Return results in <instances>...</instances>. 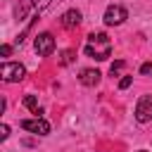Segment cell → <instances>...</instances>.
Returning <instances> with one entry per match:
<instances>
[{"instance_id":"6da1fadb","label":"cell","mask_w":152,"mask_h":152,"mask_svg":"<svg viewBox=\"0 0 152 152\" xmlns=\"http://www.w3.org/2000/svg\"><path fill=\"white\" fill-rule=\"evenodd\" d=\"M88 57L97 59V62H104L109 55H112V40L107 38V33L97 31V33H90L88 36V43H86V50H83Z\"/></svg>"},{"instance_id":"7a4b0ae2","label":"cell","mask_w":152,"mask_h":152,"mask_svg":"<svg viewBox=\"0 0 152 152\" xmlns=\"http://www.w3.org/2000/svg\"><path fill=\"white\" fill-rule=\"evenodd\" d=\"M0 76H2L5 83H14V81H21V78L26 76V69H24V64H19V62H5V64L0 66Z\"/></svg>"},{"instance_id":"3957f363","label":"cell","mask_w":152,"mask_h":152,"mask_svg":"<svg viewBox=\"0 0 152 152\" xmlns=\"http://www.w3.org/2000/svg\"><path fill=\"white\" fill-rule=\"evenodd\" d=\"M104 24L107 26H119V24H124L126 19H128V12H126V7H121V5H109L107 10H104Z\"/></svg>"},{"instance_id":"277c9868","label":"cell","mask_w":152,"mask_h":152,"mask_svg":"<svg viewBox=\"0 0 152 152\" xmlns=\"http://www.w3.org/2000/svg\"><path fill=\"white\" fill-rule=\"evenodd\" d=\"M33 48H36V52L40 55V57H48V55H52V50H55V36L52 33H38L36 36V40H33Z\"/></svg>"},{"instance_id":"5b68a950","label":"cell","mask_w":152,"mask_h":152,"mask_svg":"<svg viewBox=\"0 0 152 152\" xmlns=\"http://www.w3.org/2000/svg\"><path fill=\"white\" fill-rule=\"evenodd\" d=\"M150 119H152V95H142L135 104V121L147 124Z\"/></svg>"},{"instance_id":"8992f818","label":"cell","mask_w":152,"mask_h":152,"mask_svg":"<svg viewBox=\"0 0 152 152\" xmlns=\"http://www.w3.org/2000/svg\"><path fill=\"white\" fill-rule=\"evenodd\" d=\"M21 128L24 131H28V133H36V135H48L50 133V124L45 121V119H24L21 121Z\"/></svg>"},{"instance_id":"52a82bcc","label":"cell","mask_w":152,"mask_h":152,"mask_svg":"<svg viewBox=\"0 0 152 152\" xmlns=\"http://www.w3.org/2000/svg\"><path fill=\"white\" fill-rule=\"evenodd\" d=\"M100 78H102V74H100L97 69H83L81 76H78V81H81L83 86H88V88H95V86L100 83Z\"/></svg>"},{"instance_id":"ba28073f","label":"cell","mask_w":152,"mask_h":152,"mask_svg":"<svg viewBox=\"0 0 152 152\" xmlns=\"http://www.w3.org/2000/svg\"><path fill=\"white\" fill-rule=\"evenodd\" d=\"M59 21H62L64 28H76V26L81 24V12H78V10H66Z\"/></svg>"},{"instance_id":"9c48e42d","label":"cell","mask_w":152,"mask_h":152,"mask_svg":"<svg viewBox=\"0 0 152 152\" xmlns=\"http://www.w3.org/2000/svg\"><path fill=\"white\" fill-rule=\"evenodd\" d=\"M24 104H26V109H31L36 116H38V114H43V109L38 107V100H36V95H26V97H24Z\"/></svg>"},{"instance_id":"30bf717a","label":"cell","mask_w":152,"mask_h":152,"mask_svg":"<svg viewBox=\"0 0 152 152\" xmlns=\"http://www.w3.org/2000/svg\"><path fill=\"white\" fill-rule=\"evenodd\" d=\"M74 57H76L74 50H62V55H59V64H62V66H69V64L74 62Z\"/></svg>"},{"instance_id":"8fae6325","label":"cell","mask_w":152,"mask_h":152,"mask_svg":"<svg viewBox=\"0 0 152 152\" xmlns=\"http://www.w3.org/2000/svg\"><path fill=\"white\" fill-rule=\"evenodd\" d=\"M124 66H126V62H124V59H116V62L109 66V74H112V76H119V71H121Z\"/></svg>"},{"instance_id":"7c38bea8","label":"cell","mask_w":152,"mask_h":152,"mask_svg":"<svg viewBox=\"0 0 152 152\" xmlns=\"http://www.w3.org/2000/svg\"><path fill=\"white\" fill-rule=\"evenodd\" d=\"M131 83H133V76H124V78L119 81V88H121V90H126Z\"/></svg>"},{"instance_id":"4fadbf2b","label":"cell","mask_w":152,"mask_h":152,"mask_svg":"<svg viewBox=\"0 0 152 152\" xmlns=\"http://www.w3.org/2000/svg\"><path fill=\"white\" fill-rule=\"evenodd\" d=\"M7 135H10V126L2 124V126H0V140H7Z\"/></svg>"},{"instance_id":"5bb4252c","label":"cell","mask_w":152,"mask_h":152,"mask_svg":"<svg viewBox=\"0 0 152 152\" xmlns=\"http://www.w3.org/2000/svg\"><path fill=\"white\" fill-rule=\"evenodd\" d=\"M31 2H33V7H36V10H43V7H48V5H50V0H31Z\"/></svg>"},{"instance_id":"9a60e30c","label":"cell","mask_w":152,"mask_h":152,"mask_svg":"<svg viewBox=\"0 0 152 152\" xmlns=\"http://www.w3.org/2000/svg\"><path fill=\"white\" fill-rule=\"evenodd\" d=\"M140 74H145V76H147V74H152V62H145V64L140 66Z\"/></svg>"},{"instance_id":"2e32d148","label":"cell","mask_w":152,"mask_h":152,"mask_svg":"<svg viewBox=\"0 0 152 152\" xmlns=\"http://www.w3.org/2000/svg\"><path fill=\"white\" fill-rule=\"evenodd\" d=\"M0 55H2V57H10V55H12V45H2V48H0Z\"/></svg>"},{"instance_id":"e0dca14e","label":"cell","mask_w":152,"mask_h":152,"mask_svg":"<svg viewBox=\"0 0 152 152\" xmlns=\"http://www.w3.org/2000/svg\"><path fill=\"white\" fill-rule=\"evenodd\" d=\"M138 152H147V150H138Z\"/></svg>"}]
</instances>
